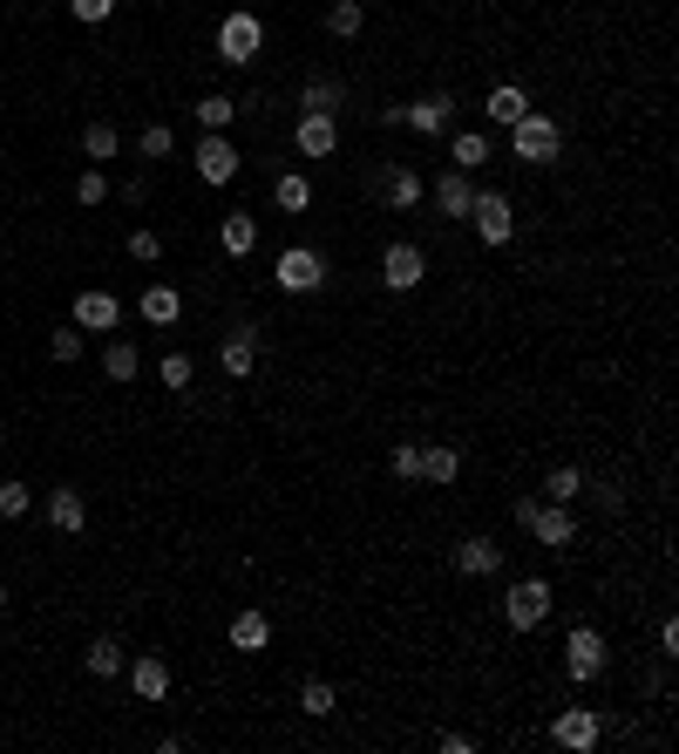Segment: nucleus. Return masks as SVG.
I'll return each instance as SVG.
<instances>
[{"label":"nucleus","mask_w":679,"mask_h":754,"mask_svg":"<svg viewBox=\"0 0 679 754\" xmlns=\"http://www.w3.org/2000/svg\"><path fill=\"white\" fill-rule=\"evenodd\" d=\"M516 524H524L544 550H571L578 544V510L571 503H544V496H516Z\"/></svg>","instance_id":"1"},{"label":"nucleus","mask_w":679,"mask_h":754,"mask_svg":"<svg viewBox=\"0 0 679 754\" xmlns=\"http://www.w3.org/2000/svg\"><path fill=\"white\" fill-rule=\"evenodd\" d=\"M510 156L516 164H557V156H565V123H557V116H544V109H530L524 123H510Z\"/></svg>","instance_id":"2"},{"label":"nucleus","mask_w":679,"mask_h":754,"mask_svg":"<svg viewBox=\"0 0 679 754\" xmlns=\"http://www.w3.org/2000/svg\"><path fill=\"white\" fill-rule=\"evenodd\" d=\"M259 48H265V21H259V8H231V14L218 21V62L245 68V62H259Z\"/></svg>","instance_id":"3"},{"label":"nucleus","mask_w":679,"mask_h":754,"mask_svg":"<svg viewBox=\"0 0 679 754\" xmlns=\"http://www.w3.org/2000/svg\"><path fill=\"white\" fill-rule=\"evenodd\" d=\"M605 666H612L605 632H598V625H571L565 632V673H571L578 687H591V680H605Z\"/></svg>","instance_id":"4"},{"label":"nucleus","mask_w":679,"mask_h":754,"mask_svg":"<svg viewBox=\"0 0 679 754\" xmlns=\"http://www.w3.org/2000/svg\"><path fill=\"white\" fill-rule=\"evenodd\" d=\"M550 605H557L550 578H516V584L503 591V619H510V632H537V625L550 619Z\"/></svg>","instance_id":"5"},{"label":"nucleus","mask_w":679,"mask_h":754,"mask_svg":"<svg viewBox=\"0 0 679 754\" xmlns=\"http://www.w3.org/2000/svg\"><path fill=\"white\" fill-rule=\"evenodd\" d=\"M462 225H475V238H483L490 252H503L510 238H516V205H510L503 190H475V205H469Z\"/></svg>","instance_id":"6"},{"label":"nucleus","mask_w":679,"mask_h":754,"mask_svg":"<svg viewBox=\"0 0 679 754\" xmlns=\"http://www.w3.org/2000/svg\"><path fill=\"white\" fill-rule=\"evenodd\" d=\"M272 286L278 293H319L327 286V259H319L313 245H286L272 259Z\"/></svg>","instance_id":"7"},{"label":"nucleus","mask_w":679,"mask_h":754,"mask_svg":"<svg viewBox=\"0 0 679 754\" xmlns=\"http://www.w3.org/2000/svg\"><path fill=\"white\" fill-rule=\"evenodd\" d=\"M428 280V252L415 245V238H394V245L381 252V286L387 293H415Z\"/></svg>","instance_id":"8"},{"label":"nucleus","mask_w":679,"mask_h":754,"mask_svg":"<svg viewBox=\"0 0 679 754\" xmlns=\"http://www.w3.org/2000/svg\"><path fill=\"white\" fill-rule=\"evenodd\" d=\"M550 741L565 747V754H591L598 741H605V713H598V707H565L550 721Z\"/></svg>","instance_id":"9"},{"label":"nucleus","mask_w":679,"mask_h":754,"mask_svg":"<svg viewBox=\"0 0 679 754\" xmlns=\"http://www.w3.org/2000/svg\"><path fill=\"white\" fill-rule=\"evenodd\" d=\"M402 130H415V136H449V130H456V96H449V89H428L421 102H402Z\"/></svg>","instance_id":"10"},{"label":"nucleus","mask_w":679,"mask_h":754,"mask_svg":"<svg viewBox=\"0 0 679 754\" xmlns=\"http://www.w3.org/2000/svg\"><path fill=\"white\" fill-rule=\"evenodd\" d=\"M190 164H197V177H205L211 190H224V184L238 177V143H231L224 130H205V136H197V156H190Z\"/></svg>","instance_id":"11"},{"label":"nucleus","mask_w":679,"mask_h":754,"mask_svg":"<svg viewBox=\"0 0 679 754\" xmlns=\"http://www.w3.org/2000/svg\"><path fill=\"white\" fill-rule=\"evenodd\" d=\"M293 150L306 156V164H327V156L340 150V123H333V116L299 109V123H293Z\"/></svg>","instance_id":"12"},{"label":"nucleus","mask_w":679,"mask_h":754,"mask_svg":"<svg viewBox=\"0 0 679 754\" xmlns=\"http://www.w3.org/2000/svg\"><path fill=\"white\" fill-rule=\"evenodd\" d=\"M218 368H224L231 381H252V374H259V327H231V334L218 340Z\"/></svg>","instance_id":"13"},{"label":"nucleus","mask_w":679,"mask_h":754,"mask_svg":"<svg viewBox=\"0 0 679 754\" xmlns=\"http://www.w3.org/2000/svg\"><path fill=\"white\" fill-rule=\"evenodd\" d=\"M123 673H130V693H136L143 707L171 700V666L156 659V653H136V659H123Z\"/></svg>","instance_id":"14"},{"label":"nucleus","mask_w":679,"mask_h":754,"mask_svg":"<svg viewBox=\"0 0 679 754\" xmlns=\"http://www.w3.org/2000/svg\"><path fill=\"white\" fill-rule=\"evenodd\" d=\"M75 327H83V334H116V327H123V299L89 286L83 299H75Z\"/></svg>","instance_id":"15"},{"label":"nucleus","mask_w":679,"mask_h":754,"mask_svg":"<svg viewBox=\"0 0 679 754\" xmlns=\"http://www.w3.org/2000/svg\"><path fill=\"white\" fill-rule=\"evenodd\" d=\"M428 197H435V211H442V218H469V205H475V177L449 164L442 177L428 184Z\"/></svg>","instance_id":"16"},{"label":"nucleus","mask_w":679,"mask_h":754,"mask_svg":"<svg viewBox=\"0 0 679 754\" xmlns=\"http://www.w3.org/2000/svg\"><path fill=\"white\" fill-rule=\"evenodd\" d=\"M381 205L387 211H415L421 205V171L415 164H387L381 171Z\"/></svg>","instance_id":"17"},{"label":"nucleus","mask_w":679,"mask_h":754,"mask_svg":"<svg viewBox=\"0 0 679 754\" xmlns=\"http://www.w3.org/2000/svg\"><path fill=\"white\" fill-rule=\"evenodd\" d=\"M456 571H462V578H496V571H503V544L462 537V544H456Z\"/></svg>","instance_id":"18"},{"label":"nucleus","mask_w":679,"mask_h":754,"mask_svg":"<svg viewBox=\"0 0 679 754\" xmlns=\"http://www.w3.org/2000/svg\"><path fill=\"white\" fill-rule=\"evenodd\" d=\"M48 524H55L62 537H75V531H83V524H89V496H83V490H75V483H62V490H48Z\"/></svg>","instance_id":"19"},{"label":"nucleus","mask_w":679,"mask_h":754,"mask_svg":"<svg viewBox=\"0 0 679 754\" xmlns=\"http://www.w3.org/2000/svg\"><path fill=\"white\" fill-rule=\"evenodd\" d=\"M136 313H143V327H177L184 320V293L177 286H143Z\"/></svg>","instance_id":"20"},{"label":"nucleus","mask_w":679,"mask_h":754,"mask_svg":"<svg viewBox=\"0 0 679 754\" xmlns=\"http://www.w3.org/2000/svg\"><path fill=\"white\" fill-rule=\"evenodd\" d=\"M490 156H496V143H490L483 130H456V136H449V164H456V171H469V177L483 171Z\"/></svg>","instance_id":"21"},{"label":"nucleus","mask_w":679,"mask_h":754,"mask_svg":"<svg viewBox=\"0 0 679 754\" xmlns=\"http://www.w3.org/2000/svg\"><path fill=\"white\" fill-rule=\"evenodd\" d=\"M415 476H421V483H442V490H449L456 476H462V449H456V442H428Z\"/></svg>","instance_id":"22"},{"label":"nucleus","mask_w":679,"mask_h":754,"mask_svg":"<svg viewBox=\"0 0 679 754\" xmlns=\"http://www.w3.org/2000/svg\"><path fill=\"white\" fill-rule=\"evenodd\" d=\"M483 116H490L496 130H510V123H524V116H530V96L516 89V83H496V89H490V102H483Z\"/></svg>","instance_id":"23"},{"label":"nucleus","mask_w":679,"mask_h":754,"mask_svg":"<svg viewBox=\"0 0 679 754\" xmlns=\"http://www.w3.org/2000/svg\"><path fill=\"white\" fill-rule=\"evenodd\" d=\"M218 245H224V259H245V252L259 245V218H252V211H224Z\"/></svg>","instance_id":"24"},{"label":"nucleus","mask_w":679,"mask_h":754,"mask_svg":"<svg viewBox=\"0 0 679 754\" xmlns=\"http://www.w3.org/2000/svg\"><path fill=\"white\" fill-rule=\"evenodd\" d=\"M340 102H347L340 75H313V83L299 89V109H313V116H340Z\"/></svg>","instance_id":"25"},{"label":"nucleus","mask_w":679,"mask_h":754,"mask_svg":"<svg viewBox=\"0 0 679 754\" xmlns=\"http://www.w3.org/2000/svg\"><path fill=\"white\" fill-rule=\"evenodd\" d=\"M272 646V619L265 612H238L231 619V653H265Z\"/></svg>","instance_id":"26"},{"label":"nucleus","mask_w":679,"mask_h":754,"mask_svg":"<svg viewBox=\"0 0 679 754\" xmlns=\"http://www.w3.org/2000/svg\"><path fill=\"white\" fill-rule=\"evenodd\" d=\"M136 374H143L136 340H109V347H102V381H136Z\"/></svg>","instance_id":"27"},{"label":"nucleus","mask_w":679,"mask_h":754,"mask_svg":"<svg viewBox=\"0 0 679 754\" xmlns=\"http://www.w3.org/2000/svg\"><path fill=\"white\" fill-rule=\"evenodd\" d=\"M272 205L286 211V218H299V211H313V177H299V171H286L272 184Z\"/></svg>","instance_id":"28"},{"label":"nucleus","mask_w":679,"mask_h":754,"mask_svg":"<svg viewBox=\"0 0 679 754\" xmlns=\"http://www.w3.org/2000/svg\"><path fill=\"white\" fill-rule=\"evenodd\" d=\"M361 28H368V0H333V8H327V34H333V42H353Z\"/></svg>","instance_id":"29"},{"label":"nucleus","mask_w":679,"mask_h":754,"mask_svg":"<svg viewBox=\"0 0 679 754\" xmlns=\"http://www.w3.org/2000/svg\"><path fill=\"white\" fill-rule=\"evenodd\" d=\"M578 496H584V469L578 462H557L544 476V503H578Z\"/></svg>","instance_id":"30"},{"label":"nucleus","mask_w":679,"mask_h":754,"mask_svg":"<svg viewBox=\"0 0 679 754\" xmlns=\"http://www.w3.org/2000/svg\"><path fill=\"white\" fill-rule=\"evenodd\" d=\"M83 150H89V164H109V156L123 150V130H116V123H102V116H96V123L83 130Z\"/></svg>","instance_id":"31"},{"label":"nucleus","mask_w":679,"mask_h":754,"mask_svg":"<svg viewBox=\"0 0 679 754\" xmlns=\"http://www.w3.org/2000/svg\"><path fill=\"white\" fill-rule=\"evenodd\" d=\"M123 646H116V640H89V653H83V666L96 673V680H116V673H123Z\"/></svg>","instance_id":"32"},{"label":"nucleus","mask_w":679,"mask_h":754,"mask_svg":"<svg viewBox=\"0 0 679 754\" xmlns=\"http://www.w3.org/2000/svg\"><path fill=\"white\" fill-rule=\"evenodd\" d=\"M156 381H164L171 394H190V381H197V361H190V353H164V361H156Z\"/></svg>","instance_id":"33"},{"label":"nucleus","mask_w":679,"mask_h":754,"mask_svg":"<svg viewBox=\"0 0 679 754\" xmlns=\"http://www.w3.org/2000/svg\"><path fill=\"white\" fill-rule=\"evenodd\" d=\"M190 116H197V130H224V123H231V116H238V102L211 89V96H197V109H190Z\"/></svg>","instance_id":"34"},{"label":"nucleus","mask_w":679,"mask_h":754,"mask_svg":"<svg viewBox=\"0 0 679 754\" xmlns=\"http://www.w3.org/2000/svg\"><path fill=\"white\" fill-rule=\"evenodd\" d=\"M299 707L313 713V721H327V713L340 707V693H333V680H306V687H299Z\"/></svg>","instance_id":"35"},{"label":"nucleus","mask_w":679,"mask_h":754,"mask_svg":"<svg viewBox=\"0 0 679 754\" xmlns=\"http://www.w3.org/2000/svg\"><path fill=\"white\" fill-rule=\"evenodd\" d=\"M136 150H143V164H156V156H171V150H177V130H171V123H143Z\"/></svg>","instance_id":"36"},{"label":"nucleus","mask_w":679,"mask_h":754,"mask_svg":"<svg viewBox=\"0 0 679 754\" xmlns=\"http://www.w3.org/2000/svg\"><path fill=\"white\" fill-rule=\"evenodd\" d=\"M83 340H89V334L68 320V327H55V334H48V353H55V361L68 368V361H83Z\"/></svg>","instance_id":"37"},{"label":"nucleus","mask_w":679,"mask_h":754,"mask_svg":"<svg viewBox=\"0 0 679 754\" xmlns=\"http://www.w3.org/2000/svg\"><path fill=\"white\" fill-rule=\"evenodd\" d=\"M28 510H34V490H28V483H0V524L28 517Z\"/></svg>","instance_id":"38"},{"label":"nucleus","mask_w":679,"mask_h":754,"mask_svg":"<svg viewBox=\"0 0 679 754\" xmlns=\"http://www.w3.org/2000/svg\"><path fill=\"white\" fill-rule=\"evenodd\" d=\"M102 197H109V177H102V164H96V171H83V177H75V205H89V211H96Z\"/></svg>","instance_id":"39"},{"label":"nucleus","mask_w":679,"mask_h":754,"mask_svg":"<svg viewBox=\"0 0 679 754\" xmlns=\"http://www.w3.org/2000/svg\"><path fill=\"white\" fill-rule=\"evenodd\" d=\"M68 14L83 21V28H102V21L116 14V0H68Z\"/></svg>","instance_id":"40"},{"label":"nucleus","mask_w":679,"mask_h":754,"mask_svg":"<svg viewBox=\"0 0 679 754\" xmlns=\"http://www.w3.org/2000/svg\"><path fill=\"white\" fill-rule=\"evenodd\" d=\"M130 259L136 265H156V259H164V238H156V231H130Z\"/></svg>","instance_id":"41"},{"label":"nucleus","mask_w":679,"mask_h":754,"mask_svg":"<svg viewBox=\"0 0 679 754\" xmlns=\"http://www.w3.org/2000/svg\"><path fill=\"white\" fill-rule=\"evenodd\" d=\"M387 469L402 476V483H421V476H415V469H421V449H415V442H402V449L387 456Z\"/></svg>","instance_id":"42"},{"label":"nucleus","mask_w":679,"mask_h":754,"mask_svg":"<svg viewBox=\"0 0 679 754\" xmlns=\"http://www.w3.org/2000/svg\"><path fill=\"white\" fill-rule=\"evenodd\" d=\"M598 490V510H625V490L618 483H591Z\"/></svg>","instance_id":"43"},{"label":"nucleus","mask_w":679,"mask_h":754,"mask_svg":"<svg viewBox=\"0 0 679 754\" xmlns=\"http://www.w3.org/2000/svg\"><path fill=\"white\" fill-rule=\"evenodd\" d=\"M679 653V625L672 619H659V659H672Z\"/></svg>","instance_id":"44"},{"label":"nucleus","mask_w":679,"mask_h":754,"mask_svg":"<svg viewBox=\"0 0 679 754\" xmlns=\"http://www.w3.org/2000/svg\"><path fill=\"white\" fill-rule=\"evenodd\" d=\"M0 612H8V584H0Z\"/></svg>","instance_id":"45"},{"label":"nucleus","mask_w":679,"mask_h":754,"mask_svg":"<svg viewBox=\"0 0 679 754\" xmlns=\"http://www.w3.org/2000/svg\"><path fill=\"white\" fill-rule=\"evenodd\" d=\"M0 449H8V428H0Z\"/></svg>","instance_id":"46"}]
</instances>
